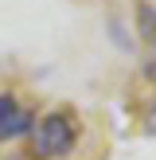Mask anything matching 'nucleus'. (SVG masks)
<instances>
[{
    "label": "nucleus",
    "instance_id": "obj_1",
    "mask_svg": "<svg viewBox=\"0 0 156 160\" xmlns=\"http://www.w3.org/2000/svg\"><path fill=\"white\" fill-rule=\"evenodd\" d=\"M74 148V121L66 113H47L31 125V152L39 160H59Z\"/></svg>",
    "mask_w": 156,
    "mask_h": 160
},
{
    "label": "nucleus",
    "instance_id": "obj_2",
    "mask_svg": "<svg viewBox=\"0 0 156 160\" xmlns=\"http://www.w3.org/2000/svg\"><path fill=\"white\" fill-rule=\"evenodd\" d=\"M31 125L35 121H31V113L16 102V94H0V145L31 133Z\"/></svg>",
    "mask_w": 156,
    "mask_h": 160
},
{
    "label": "nucleus",
    "instance_id": "obj_3",
    "mask_svg": "<svg viewBox=\"0 0 156 160\" xmlns=\"http://www.w3.org/2000/svg\"><path fill=\"white\" fill-rule=\"evenodd\" d=\"M133 16H137V35H140V39H144V43L156 51V4H148V0H137Z\"/></svg>",
    "mask_w": 156,
    "mask_h": 160
},
{
    "label": "nucleus",
    "instance_id": "obj_4",
    "mask_svg": "<svg viewBox=\"0 0 156 160\" xmlns=\"http://www.w3.org/2000/svg\"><path fill=\"white\" fill-rule=\"evenodd\" d=\"M148 129L156 133V106H152V113H148Z\"/></svg>",
    "mask_w": 156,
    "mask_h": 160
}]
</instances>
